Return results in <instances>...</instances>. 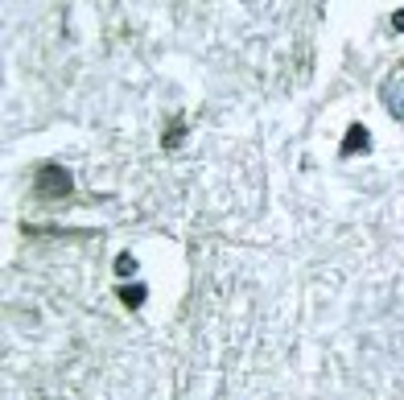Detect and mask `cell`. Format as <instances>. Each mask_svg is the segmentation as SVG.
I'll list each match as a JSON object with an SVG mask.
<instances>
[{"mask_svg":"<svg viewBox=\"0 0 404 400\" xmlns=\"http://www.w3.org/2000/svg\"><path fill=\"white\" fill-rule=\"evenodd\" d=\"M380 103H384V112L404 128V58H396L388 67V75L380 79Z\"/></svg>","mask_w":404,"mask_h":400,"instance_id":"obj_1","label":"cell"},{"mask_svg":"<svg viewBox=\"0 0 404 400\" xmlns=\"http://www.w3.org/2000/svg\"><path fill=\"white\" fill-rule=\"evenodd\" d=\"M141 297H145V289H141V285L124 289V306H128V310H141Z\"/></svg>","mask_w":404,"mask_h":400,"instance_id":"obj_4","label":"cell"},{"mask_svg":"<svg viewBox=\"0 0 404 400\" xmlns=\"http://www.w3.org/2000/svg\"><path fill=\"white\" fill-rule=\"evenodd\" d=\"M392 25H396V29H404V12H396V17H392Z\"/></svg>","mask_w":404,"mask_h":400,"instance_id":"obj_5","label":"cell"},{"mask_svg":"<svg viewBox=\"0 0 404 400\" xmlns=\"http://www.w3.org/2000/svg\"><path fill=\"white\" fill-rule=\"evenodd\" d=\"M363 149H371V141H367V128H363V124H355V128H351V141H342V149H338V153H342V157H351V153H363Z\"/></svg>","mask_w":404,"mask_h":400,"instance_id":"obj_3","label":"cell"},{"mask_svg":"<svg viewBox=\"0 0 404 400\" xmlns=\"http://www.w3.org/2000/svg\"><path fill=\"white\" fill-rule=\"evenodd\" d=\"M75 186L71 169L62 165H37V177H33V194H50V198H67Z\"/></svg>","mask_w":404,"mask_h":400,"instance_id":"obj_2","label":"cell"}]
</instances>
